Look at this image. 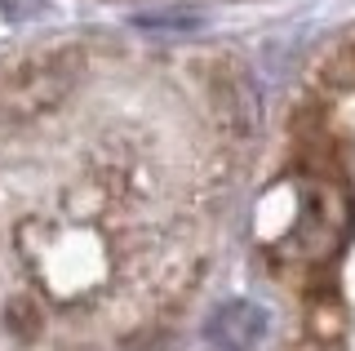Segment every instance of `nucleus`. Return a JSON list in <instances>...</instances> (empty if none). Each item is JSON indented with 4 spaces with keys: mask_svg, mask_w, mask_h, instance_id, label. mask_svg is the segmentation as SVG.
<instances>
[{
    "mask_svg": "<svg viewBox=\"0 0 355 351\" xmlns=\"http://www.w3.org/2000/svg\"><path fill=\"white\" fill-rule=\"evenodd\" d=\"M262 329H266V316H262V307H253V302H231L214 316V338L227 343V347H236V351H253L258 338H262Z\"/></svg>",
    "mask_w": 355,
    "mask_h": 351,
    "instance_id": "nucleus-2",
    "label": "nucleus"
},
{
    "mask_svg": "<svg viewBox=\"0 0 355 351\" xmlns=\"http://www.w3.org/2000/svg\"><path fill=\"white\" fill-rule=\"evenodd\" d=\"M80 80V53L76 49H40L0 71V125H22L62 103Z\"/></svg>",
    "mask_w": 355,
    "mask_h": 351,
    "instance_id": "nucleus-1",
    "label": "nucleus"
}]
</instances>
